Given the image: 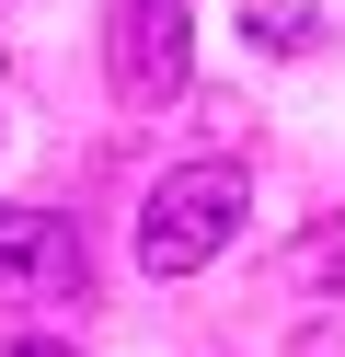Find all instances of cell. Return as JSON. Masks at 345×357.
Listing matches in <instances>:
<instances>
[{
  "instance_id": "cell-1",
  "label": "cell",
  "mask_w": 345,
  "mask_h": 357,
  "mask_svg": "<svg viewBox=\"0 0 345 357\" xmlns=\"http://www.w3.org/2000/svg\"><path fill=\"white\" fill-rule=\"evenodd\" d=\"M253 219V173L242 162H184L150 185V208H138V265L150 277H196V265L230 254V231Z\"/></svg>"
},
{
  "instance_id": "cell-2",
  "label": "cell",
  "mask_w": 345,
  "mask_h": 357,
  "mask_svg": "<svg viewBox=\"0 0 345 357\" xmlns=\"http://www.w3.org/2000/svg\"><path fill=\"white\" fill-rule=\"evenodd\" d=\"M184 70H196V24H184V0H115L104 12V81H115V104H173L184 93Z\"/></svg>"
},
{
  "instance_id": "cell-3",
  "label": "cell",
  "mask_w": 345,
  "mask_h": 357,
  "mask_svg": "<svg viewBox=\"0 0 345 357\" xmlns=\"http://www.w3.org/2000/svg\"><path fill=\"white\" fill-rule=\"evenodd\" d=\"M92 288V254L58 208H0V311H58Z\"/></svg>"
},
{
  "instance_id": "cell-4",
  "label": "cell",
  "mask_w": 345,
  "mask_h": 357,
  "mask_svg": "<svg viewBox=\"0 0 345 357\" xmlns=\"http://www.w3.org/2000/svg\"><path fill=\"white\" fill-rule=\"evenodd\" d=\"M242 35H253L265 58H311V47H322V12H311V0H276V12H253Z\"/></svg>"
},
{
  "instance_id": "cell-5",
  "label": "cell",
  "mask_w": 345,
  "mask_h": 357,
  "mask_svg": "<svg viewBox=\"0 0 345 357\" xmlns=\"http://www.w3.org/2000/svg\"><path fill=\"white\" fill-rule=\"evenodd\" d=\"M23 357H69V346H23Z\"/></svg>"
}]
</instances>
